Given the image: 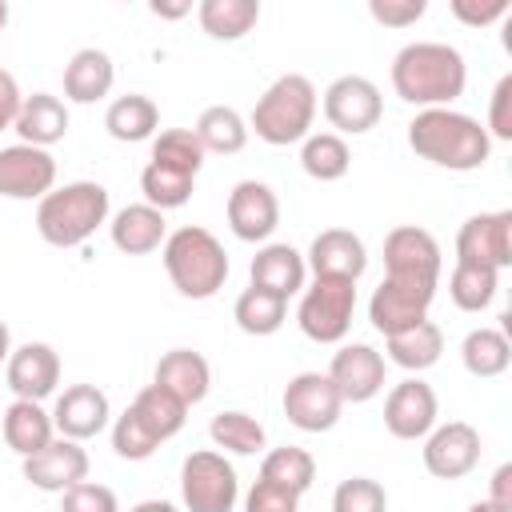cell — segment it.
<instances>
[{
  "mask_svg": "<svg viewBox=\"0 0 512 512\" xmlns=\"http://www.w3.org/2000/svg\"><path fill=\"white\" fill-rule=\"evenodd\" d=\"M392 92L412 104L416 112L424 108H452V100L464 96L468 84V64L460 48L444 40H412L392 56Z\"/></svg>",
  "mask_w": 512,
  "mask_h": 512,
  "instance_id": "1",
  "label": "cell"
},
{
  "mask_svg": "<svg viewBox=\"0 0 512 512\" xmlns=\"http://www.w3.org/2000/svg\"><path fill=\"white\" fill-rule=\"evenodd\" d=\"M408 148L448 172H476L492 156L484 124L456 108H424L408 120Z\"/></svg>",
  "mask_w": 512,
  "mask_h": 512,
  "instance_id": "2",
  "label": "cell"
},
{
  "mask_svg": "<svg viewBox=\"0 0 512 512\" xmlns=\"http://www.w3.org/2000/svg\"><path fill=\"white\" fill-rule=\"evenodd\" d=\"M112 216L108 188L96 180H72L36 200V232L52 248H80Z\"/></svg>",
  "mask_w": 512,
  "mask_h": 512,
  "instance_id": "3",
  "label": "cell"
},
{
  "mask_svg": "<svg viewBox=\"0 0 512 512\" xmlns=\"http://www.w3.org/2000/svg\"><path fill=\"white\" fill-rule=\"evenodd\" d=\"M160 260L172 288L188 300H212L228 280V252L200 224H184L168 232V240L160 244Z\"/></svg>",
  "mask_w": 512,
  "mask_h": 512,
  "instance_id": "4",
  "label": "cell"
},
{
  "mask_svg": "<svg viewBox=\"0 0 512 512\" xmlns=\"http://www.w3.org/2000/svg\"><path fill=\"white\" fill-rule=\"evenodd\" d=\"M316 108H320V96H316V84L304 76V72H284L276 76L264 96L256 100L252 116H248V132H256L264 144L272 148H288V144H300L308 132H312V120H316Z\"/></svg>",
  "mask_w": 512,
  "mask_h": 512,
  "instance_id": "5",
  "label": "cell"
},
{
  "mask_svg": "<svg viewBox=\"0 0 512 512\" xmlns=\"http://www.w3.org/2000/svg\"><path fill=\"white\" fill-rule=\"evenodd\" d=\"M356 316V280L312 276L296 304V324L316 344H340Z\"/></svg>",
  "mask_w": 512,
  "mask_h": 512,
  "instance_id": "6",
  "label": "cell"
},
{
  "mask_svg": "<svg viewBox=\"0 0 512 512\" xmlns=\"http://www.w3.org/2000/svg\"><path fill=\"white\" fill-rule=\"evenodd\" d=\"M180 500H184V512H232L240 500V476L232 460L216 448H200L184 456Z\"/></svg>",
  "mask_w": 512,
  "mask_h": 512,
  "instance_id": "7",
  "label": "cell"
},
{
  "mask_svg": "<svg viewBox=\"0 0 512 512\" xmlns=\"http://www.w3.org/2000/svg\"><path fill=\"white\" fill-rule=\"evenodd\" d=\"M380 116H384V96L368 76L348 72L324 88V120L332 124L336 136H364L380 124Z\"/></svg>",
  "mask_w": 512,
  "mask_h": 512,
  "instance_id": "8",
  "label": "cell"
},
{
  "mask_svg": "<svg viewBox=\"0 0 512 512\" xmlns=\"http://www.w3.org/2000/svg\"><path fill=\"white\" fill-rule=\"evenodd\" d=\"M280 404H284L288 424L300 432H328V428H336V420L344 412V400H340L336 384L328 380V372H296L284 384Z\"/></svg>",
  "mask_w": 512,
  "mask_h": 512,
  "instance_id": "9",
  "label": "cell"
},
{
  "mask_svg": "<svg viewBox=\"0 0 512 512\" xmlns=\"http://www.w3.org/2000/svg\"><path fill=\"white\" fill-rule=\"evenodd\" d=\"M440 244L420 224H400L384 236V276L416 280V284H440Z\"/></svg>",
  "mask_w": 512,
  "mask_h": 512,
  "instance_id": "10",
  "label": "cell"
},
{
  "mask_svg": "<svg viewBox=\"0 0 512 512\" xmlns=\"http://www.w3.org/2000/svg\"><path fill=\"white\" fill-rule=\"evenodd\" d=\"M436 300V284H416V280H396L384 276L368 300V320L380 336L404 332L420 320H428V308Z\"/></svg>",
  "mask_w": 512,
  "mask_h": 512,
  "instance_id": "11",
  "label": "cell"
},
{
  "mask_svg": "<svg viewBox=\"0 0 512 512\" xmlns=\"http://www.w3.org/2000/svg\"><path fill=\"white\" fill-rule=\"evenodd\" d=\"M384 376H388V360L384 352H376L372 344H340L332 352V364H328V380L336 384L340 400L344 404H368L384 392Z\"/></svg>",
  "mask_w": 512,
  "mask_h": 512,
  "instance_id": "12",
  "label": "cell"
},
{
  "mask_svg": "<svg viewBox=\"0 0 512 512\" xmlns=\"http://www.w3.org/2000/svg\"><path fill=\"white\" fill-rule=\"evenodd\" d=\"M456 260L484 264L492 272L512 268V212H476L456 232Z\"/></svg>",
  "mask_w": 512,
  "mask_h": 512,
  "instance_id": "13",
  "label": "cell"
},
{
  "mask_svg": "<svg viewBox=\"0 0 512 512\" xmlns=\"http://www.w3.org/2000/svg\"><path fill=\"white\" fill-rule=\"evenodd\" d=\"M424 468L436 476V480H464L476 464H480V432L468 424V420H448V424H436L428 436H424Z\"/></svg>",
  "mask_w": 512,
  "mask_h": 512,
  "instance_id": "14",
  "label": "cell"
},
{
  "mask_svg": "<svg viewBox=\"0 0 512 512\" xmlns=\"http://www.w3.org/2000/svg\"><path fill=\"white\" fill-rule=\"evenodd\" d=\"M436 416H440V400L432 384L420 376L392 384V392L384 396V428L396 440H424L436 428Z\"/></svg>",
  "mask_w": 512,
  "mask_h": 512,
  "instance_id": "15",
  "label": "cell"
},
{
  "mask_svg": "<svg viewBox=\"0 0 512 512\" xmlns=\"http://www.w3.org/2000/svg\"><path fill=\"white\" fill-rule=\"evenodd\" d=\"M228 228L244 244H264L280 228V200L264 180H240L224 204Z\"/></svg>",
  "mask_w": 512,
  "mask_h": 512,
  "instance_id": "16",
  "label": "cell"
},
{
  "mask_svg": "<svg viewBox=\"0 0 512 512\" xmlns=\"http://www.w3.org/2000/svg\"><path fill=\"white\" fill-rule=\"evenodd\" d=\"M56 188V156L32 144L0 148V196L8 200H40Z\"/></svg>",
  "mask_w": 512,
  "mask_h": 512,
  "instance_id": "17",
  "label": "cell"
},
{
  "mask_svg": "<svg viewBox=\"0 0 512 512\" xmlns=\"http://www.w3.org/2000/svg\"><path fill=\"white\" fill-rule=\"evenodd\" d=\"M112 424V404L96 384H68L52 404V428L64 440H92Z\"/></svg>",
  "mask_w": 512,
  "mask_h": 512,
  "instance_id": "18",
  "label": "cell"
},
{
  "mask_svg": "<svg viewBox=\"0 0 512 512\" xmlns=\"http://www.w3.org/2000/svg\"><path fill=\"white\" fill-rule=\"evenodd\" d=\"M4 380L16 392V400H48L60 384V356L52 344L44 340H28L20 348H12L8 364H4Z\"/></svg>",
  "mask_w": 512,
  "mask_h": 512,
  "instance_id": "19",
  "label": "cell"
},
{
  "mask_svg": "<svg viewBox=\"0 0 512 512\" xmlns=\"http://www.w3.org/2000/svg\"><path fill=\"white\" fill-rule=\"evenodd\" d=\"M20 472H24V480H28L32 488L60 496V492H68L72 484L88 480V452H84V444L56 436V440H52L48 448H40L36 456H24Z\"/></svg>",
  "mask_w": 512,
  "mask_h": 512,
  "instance_id": "20",
  "label": "cell"
},
{
  "mask_svg": "<svg viewBox=\"0 0 512 512\" xmlns=\"http://www.w3.org/2000/svg\"><path fill=\"white\" fill-rule=\"evenodd\" d=\"M312 276H336V280H360L368 268V248L352 228H324L312 236L304 256Z\"/></svg>",
  "mask_w": 512,
  "mask_h": 512,
  "instance_id": "21",
  "label": "cell"
},
{
  "mask_svg": "<svg viewBox=\"0 0 512 512\" xmlns=\"http://www.w3.org/2000/svg\"><path fill=\"white\" fill-rule=\"evenodd\" d=\"M108 236L112 248L124 256H148L168 240V220L152 204H124L116 216H108Z\"/></svg>",
  "mask_w": 512,
  "mask_h": 512,
  "instance_id": "22",
  "label": "cell"
},
{
  "mask_svg": "<svg viewBox=\"0 0 512 512\" xmlns=\"http://www.w3.org/2000/svg\"><path fill=\"white\" fill-rule=\"evenodd\" d=\"M248 276H252V288H264V292L288 300V296L304 292L308 264L292 244H264V248H256Z\"/></svg>",
  "mask_w": 512,
  "mask_h": 512,
  "instance_id": "23",
  "label": "cell"
},
{
  "mask_svg": "<svg viewBox=\"0 0 512 512\" xmlns=\"http://www.w3.org/2000/svg\"><path fill=\"white\" fill-rule=\"evenodd\" d=\"M152 384H160L164 392H172L180 404H200L212 388V368L208 360L196 352V348H172L156 360V372H152Z\"/></svg>",
  "mask_w": 512,
  "mask_h": 512,
  "instance_id": "24",
  "label": "cell"
},
{
  "mask_svg": "<svg viewBox=\"0 0 512 512\" xmlns=\"http://www.w3.org/2000/svg\"><path fill=\"white\" fill-rule=\"evenodd\" d=\"M0 436L4 444L24 460V456H36L40 448H48L56 440V428H52V412L40 404V400H12L4 412H0Z\"/></svg>",
  "mask_w": 512,
  "mask_h": 512,
  "instance_id": "25",
  "label": "cell"
},
{
  "mask_svg": "<svg viewBox=\"0 0 512 512\" xmlns=\"http://www.w3.org/2000/svg\"><path fill=\"white\" fill-rule=\"evenodd\" d=\"M12 132L20 136V144L52 148L68 136V104L52 92H32V96H24Z\"/></svg>",
  "mask_w": 512,
  "mask_h": 512,
  "instance_id": "26",
  "label": "cell"
},
{
  "mask_svg": "<svg viewBox=\"0 0 512 512\" xmlns=\"http://www.w3.org/2000/svg\"><path fill=\"white\" fill-rule=\"evenodd\" d=\"M116 84V64L104 48H80L64 64V100L72 104H96L112 92Z\"/></svg>",
  "mask_w": 512,
  "mask_h": 512,
  "instance_id": "27",
  "label": "cell"
},
{
  "mask_svg": "<svg viewBox=\"0 0 512 512\" xmlns=\"http://www.w3.org/2000/svg\"><path fill=\"white\" fill-rule=\"evenodd\" d=\"M384 352H388L384 360H392L396 368L420 376V372H428V368L440 360V352H444V332H440V324L420 320V324H412V328H404V332L384 336Z\"/></svg>",
  "mask_w": 512,
  "mask_h": 512,
  "instance_id": "28",
  "label": "cell"
},
{
  "mask_svg": "<svg viewBox=\"0 0 512 512\" xmlns=\"http://www.w3.org/2000/svg\"><path fill=\"white\" fill-rule=\"evenodd\" d=\"M104 128L112 140L120 144H140V140H152L160 132V108L152 96L144 92H128V96H116L108 108H104Z\"/></svg>",
  "mask_w": 512,
  "mask_h": 512,
  "instance_id": "29",
  "label": "cell"
},
{
  "mask_svg": "<svg viewBox=\"0 0 512 512\" xmlns=\"http://www.w3.org/2000/svg\"><path fill=\"white\" fill-rule=\"evenodd\" d=\"M460 360H464L468 376H476V380H496V376H504L508 364H512L508 332H504V328H488V324L472 328V332L464 336V344H460Z\"/></svg>",
  "mask_w": 512,
  "mask_h": 512,
  "instance_id": "30",
  "label": "cell"
},
{
  "mask_svg": "<svg viewBox=\"0 0 512 512\" xmlns=\"http://www.w3.org/2000/svg\"><path fill=\"white\" fill-rule=\"evenodd\" d=\"M196 140H200V148H204V156L208 152H216V156H236L244 144H248V120L232 108V104H208L204 112H200V120H196Z\"/></svg>",
  "mask_w": 512,
  "mask_h": 512,
  "instance_id": "31",
  "label": "cell"
},
{
  "mask_svg": "<svg viewBox=\"0 0 512 512\" xmlns=\"http://www.w3.org/2000/svg\"><path fill=\"white\" fill-rule=\"evenodd\" d=\"M196 20L212 40H244L260 24V0H200Z\"/></svg>",
  "mask_w": 512,
  "mask_h": 512,
  "instance_id": "32",
  "label": "cell"
},
{
  "mask_svg": "<svg viewBox=\"0 0 512 512\" xmlns=\"http://www.w3.org/2000/svg\"><path fill=\"white\" fill-rule=\"evenodd\" d=\"M300 168L320 180V184H332V180H344L348 168H352V148L344 136L336 132H308L300 140Z\"/></svg>",
  "mask_w": 512,
  "mask_h": 512,
  "instance_id": "33",
  "label": "cell"
},
{
  "mask_svg": "<svg viewBox=\"0 0 512 512\" xmlns=\"http://www.w3.org/2000/svg\"><path fill=\"white\" fill-rule=\"evenodd\" d=\"M132 412H136V420L164 444V440H172L180 428H184V420H188V404H180L172 392H164L160 384H148V388H140L136 392V400L128 404Z\"/></svg>",
  "mask_w": 512,
  "mask_h": 512,
  "instance_id": "34",
  "label": "cell"
},
{
  "mask_svg": "<svg viewBox=\"0 0 512 512\" xmlns=\"http://www.w3.org/2000/svg\"><path fill=\"white\" fill-rule=\"evenodd\" d=\"M208 436L216 444V452H232V456H256L264 452L268 444V432L256 416L240 412V408H228V412H216L212 424H208Z\"/></svg>",
  "mask_w": 512,
  "mask_h": 512,
  "instance_id": "35",
  "label": "cell"
},
{
  "mask_svg": "<svg viewBox=\"0 0 512 512\" xmlns=\"http://www.w3.org/2000/svg\"><path fill=\"white\" fill-rule=\"evenodd\" d=\"M232 320H236V328L248 332V336H272V332H280L284 320H288V300H280V296H272V292L248 284V288L236 296V304H232Z\"/></svg>",
  "mask_w": 512,
  "mask_h": 512,
  "instance_id": "36",
  "label": "cell"
},
{
  "mask_svg": "<svg viewBox=\"0 0 512 512\" xmlns=\"http://www.w3.org/2000/svg\"><path fill=\"white\" fill-rule=\"evenodd\" d=\"M500 292V272L484 268V264H464L456 260L448 272V296L460 312H484Z\"/></svg>",
  "mask_w": 512,
  "mask_h": 512,
  "instance_id": "37",
  "label": "cell"
},
{
  "mask_svg": "<svg viewBox=\"0 0 512 512\" xmlns=\"http://www.w3.org/2000/svg\"><path fill=\"white\" fill-rule=\"evenodd\" d=\"M260 480H272V484H280V488L304 496V492L312 488V480H316V460H312L308 448H296V444L272 448V452H264V460H260Z\"/></svg>",
  "mask_w": 512,
  "mask_h": 512,
  "instance_id": "38",
  "label": "cell"
},
{
  "mask_svg": "<svg viewBox=\"0 0 512 512\" xmlns=\"http://www.w3.org/2000/svg\"><path fill=\"white\" fill-rule=\"evenodd\" d=\"M192 188H196V176H184L176 168H164V164H144L140 172V192H144V204L160 208V212H172V208H184L192 200Z\"/></svg>",
  "mask_w": 512,
  "mask_h": 512,
  "instance_id": "39",
  "label": "cell"
},
{
  "mask_svg": "<svg viewBox=\"0 0 512 512\" xmlns=\"http://www.w3.org/2000/svg\"><path fill=\"white\" fill-rule=\"evenodd\" d=\"M152 164H164V168H176L184 176H200L204 168V148L196 140L192 128H164L152 136Z\"/></svg>",
  "mask_w": 512,
  "mask_h": 512,
  "instance_id": "40",
  "label": "cell"
},
{
  "mask_svg": "<svg viewBox=\"0 0 512 512\" xmlns=\"http://www.w3.org/2000/svg\"><path fill=\"white\" fill-rule=\"evenodd\" d=\"M332 512H388V492L372 476H348L332 492Z\"/></svg>",
  "mask_w": 512,
  "mask_h": 512,
  "instance_id": "41",
  "label": "cell"
},
{
  "mask_svg": "<svg viewBox=\"0 0 512 512\" xmlns=\"http://www.w3.org/2000/svg\"><path fill=\"white\" fill-rule=\"evenodd\" d=\"M112 448H116V456L120 460H148L156 448H160V440L136 420V412L132 408H124L116 420H112Z\"/></svg>",
  "mask_w": 512,
  "mask_h": 512,
  "instance_id": "42",
  "label": "cell"
},
{
  "mask_svg": "<svg viewBox=\"0 0 512 512\" xmlns=\"http://www.w3.org/2000/svg\"><path fill=\"white\" fill-rule=\"evenodd\" d=\"M60 512H120V500L108 484L80 480L68 492H60Z\"/></svg>",
  "mask_w": 512,
  "mask_h": 512,
  "instance_id": "43",
  "label": "cell"
},
{
  "mask_svg": "<svg viewBox=\"0 0 512 512\" xmlns=\"http://www.w3.org/2000/svg\"><path fill=\"white\" fill-rule=\"evenodd\" d=\"M484 132H488V140H512V72H504L488 96Z\"/></svg>",
  "mask_w": 512,
  "mask_h": 512,
  "instance_id": "44",
  "label": "cell"
},
{
  "mask_svg": "<svg viewBox=\"0 0 512 512\" xmlns=\"http://www.w3.org/2000/svg\"><path fill=\"white\" fill-rule=\"evenodd\" d=\"M428 12V0H368V16L384 28H412Z\"/></svg>",
  "mask_w": 512,
  "mask_h": 512,
  "instance_id": "45",
  "label": "cell"
},
{
  "mask_svg": "<svg viewBox=\"0 0 512 512\" xmlns=\"http://www.w3.org/2000/svg\"><path fill=\"white\" fill-rule=\"evenodd\" d=\"M296 508H300V496L272 480H256L244 496V512H296Z\"/></svg>",
  "mask_w": 512,
  "mask_h": 512,
  "instance_id": "46",
  "label": "cell"
},
{
  "mask_svg": "<svg viewBox=\"0 0 512 512\" xmlns=\"http://www.w3.org/2000/svg\"><path fill=\"white\" fill-rule=\"evenodd\" d=\"M452 16L468 28H488L512 12V0H452Z\"/></svg>",
  "mask_w": 512,
  "mask_h": 512,
  "instance_id": "47",
  "label": "cell"
},
{
  "mask_svg": "<svg viewBox=\"0 0 512 512\" xmlns=\"http://www.w3.org/2000/svg\"><path fill=\"white\" fill-rule=\"evenodd\" d=\"M20 104H24V92H20L16 76L0 68V132H8V128L16 124V112H20Z\"/></svg>",
  "mask_w": 512,
  "mask_h": 512,
  "instance_id": "48",
  "label": "cell"
},
{
  "mask_svg": "<svg viewBox=\"0 0 512 512\" xmlns=\"http://www.w3.org/2000/svg\"><path fill=\"white\" fill-rule=\"evenodd\" d=\"M484 500L496 504V508H504V512H512V464H500L492 472V484H488V496Z\"/></svg>",
  "mask_w": 512,
  "mask_h": 512,
  "instance_id": "49",
  "label": "cell"
},
{
  "mask_svg": "<svg viewBox=\"0 0 512 512\" xmlns=\"http://www.w3.org/2000/svg\"><path fill=\"white\" fill-rule=\"evenodd\" d=\"M148 8H152V16H160V20H180V16L192 12V0H152Z\"/></svg>",
  "mask_w": 512,
  "mask_h": 512,
  "instance_id": "50",
  "label": "cell"
},
{
  "mask_svg": "<svg viewBox=\"0 0 512 512\" xmlns=\"http://www.w3.org/2000/svg\"><path fill=\"white\" fill-rule=\"evenodd\" d=\"M128 512H180L172 500H140V504H132Z\"/></svg>",
  "mask_w": 512,
  "mask_h": 512,
  "instance_id": "51",
  "label": "cell"
},
{
  "mask_svg": "<svg viewBox=\"0 0 512 512\" xmlns=\"http://www.w3.org/2000/svg\"><path fill=\"white\" fill-rule=\"evenodd\" d=\"M12 356V332H8V320L0 316V364H8Z\"/></svg>",
  "mask_w": 512,
  "mask_h": 512,
  "instance_id": "52",
  "label": "cell"
},
{
  "mask_svg": "<svg viewBox=\"0 0 512 512\" xmlns=\"http://www.w3.org/2000/svg\"><path fill=\"white\" fill-rule=\"evenodd\" d=\"M468 512H504V508H496V504H488V500H476V504H468Z\"/></svg>",
  "mask_w": 512,
  "mask_h": 512,
  "instance_id": "53",
  "label": "cell"
},
{
  "mask_svg": "<svg viewBox=\"0 0 512 512\" xmlns=\"http://www.w3.org/2000/svg\"><path fill=\"white\" fill-rule=\"evenodd\" d=\"M4 24H8V0H0V32H4Z\"/></svg>",
  "mask_w": 512,
  "mask_h": 512,
  "instance_id": "54",
  "label": "cell"
},
{
  "mask_svg": "<svg viewBox=\"0 0 512 512\" xmlns=\"http://www.w3.org/2000/svg\"><path fill=\"white\" fill-rule=\"evenodd\" d=\"M0 412H4V408H0Z\"/></svg>",
  "mask_w": 512,
  "mask_h": 512,
  "instance_id": "55",
  "label": "cell"
}]
</instances>
